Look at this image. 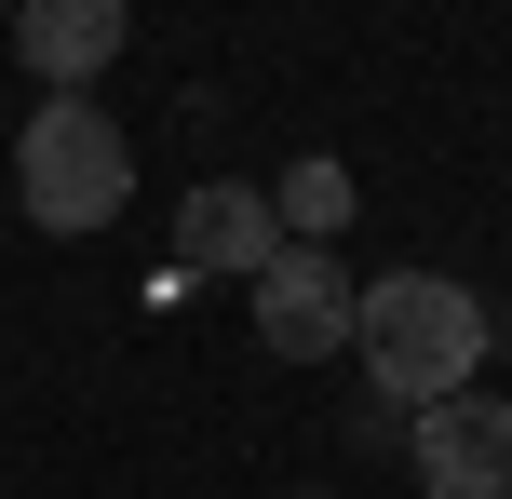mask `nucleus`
Here are the masks:
<instances>
[{"mask_svg": "<svg viewBox=\"0 0 512 499\" xmlns=\"http://www.w3.org/2000/svg\"><path fill=\"white\" fill-rule=\"evenodd\" d=\"M351 351L391 405H459L472 365H486V297L459 270H378L364 311H351Z\"/></svg>", "mask_w": 512, "mask_h": 499, "instance_id": "f257e3e1", "label": "nucleus"}, {"mask_svg": "<svg viewBox=\"0 0 512 499\" xmlns=\"http://www.w3.org/2000/svg\"><path fill=\"white\" fill-rule=\"evenodd\" d=\"M405 473L432 486V499H512V405H499V392L418 405V432H405Z\"/></svg>", "mask_w": 512, "mask_h": 499, "instance_id": "20e7f679", "label": "nucleus"}, {"mask_svg": "<svg viewBox=\"0 0 512 499\" xmlns=\"http://www.w3.org/2000/svg\"><path fill=\"white\" fill-rule=\"evenodd\" d=\"M176 257H189V270H230V284H256V270L283 257V216H270V189L203 176V189L176 203Z\"/></svg>", "mask_w": 512, "mask_h": 499, "instance_id": "39448f33", "label": "nucleus"}, {"mask_svg": "<svg viewBox=\"0 0 512 499\" xmlns=\"http://www.w3.org/2000/svg\"><path fill=\"white\" fill-rule=\"evenodd\" d=\"M270 216H283V243H337V230H351V162H324V149H310L297 176L270 189Z\"/></svg>", "mask_w": 512, "mask_h": 499, "instance_id": "0eeeda50", "label": "nucleus"}, {"mask_svg": "<svg viewBox=\"0 0 512 499\" xmlns=\"http://www.w3.org/2000/svg\"><path fill=\"white\" fill-rule=\"evenodd\" d=\"M351 311H364V284L324 257V243H283V257L256 270V351H270V365H324V351H351Z\"/></svg>", "mask_w": 512, "mask_h": 499, "instance_id": "7ed1b4c3", "label": "nucleus"}, {"mask_svg": "<svg viewBox=\"0 0 512 499\" xmlns=\"http://www.w3.org/2000/svg\"><path fill=\"white\" fill-rule=\"evenodd\" d=\"M14 203H27V230H108V216L135 203V135L108 122L95 95H41L27 108V135H14Z\"/></svg>", "mask_w": 512, "mask_h": 499, "instance_id": "f03ea898", "label": "nucleus"}, {"mask_svg": "<svg viewBox=\"0 0 512 499\" xmlns=\"http://www.w3.org/2000/svg\"><path fill=\"white\" fill-rule=\"evenodd\" d=\"M122 41H135L122 0H27V14H14V54L54 81V95H81L95 68H122Z\"/></svg>", "mask_w": 512, "mask_h": 499, "instance_id": "423d86ee", "label": "nucleus"}]
</instances>
